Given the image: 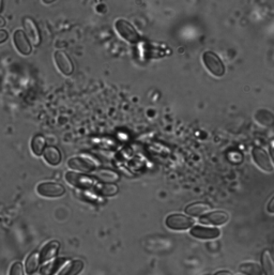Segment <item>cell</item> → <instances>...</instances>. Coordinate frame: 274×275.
Here are the masks:
<instances>
[{
    "mask_svg": "<svg viewBox=\"0 0 274 275\" xmlns=\"http://www.w3.org/2000/svg\"><path fill=\"white\" fill-rule=\"evenodd\" d=\"M202 61L208 71L216 78H222L225 74V65L215 53L205 52L202 55Z\"/></svg>",
    "mask_w": 274,
    "mask_h": 275,
    "instance_id": "6da1fadb",
    "label": "cell"
},
{
    "mask_svg": "<svg viewBox=\"0 0 274 275\" xmlns=\"http://www.w3.org/2000/svg\"><path fill=\"white\" fill-rule=\"evenodd\" d=\"M115 28L120 35V37L130 43H138L139 42V35L137 34L134 27L131 25L128 20H118L115 23Z\"/></svg>",
    "mask_w": 274,
    "mask_h": 275,
    "instance_id": "7a4b0ae2",
    "label": "cell"
},
{
    "mask_svg": "<svg viewBox=\"0 0 274 275\" xmlns=\"http://www.w3.org/2000/svg\"><path fill=\"white\" fill-rule=\"evenodd\" d=\"M166 226L173 230H185L193 226L194 221L183 214L175 213L166 217Z\"/></svg>",
    "mask_w": 274,
    "mask_h": 275,
    "instance_id": "3957f363",
    "label": "cell"
},
{
    "mask_svg": "<svg viewBox=\"0 0 274 275\" xmlns=\"http://www.w3.org/2000/svg\"><path fill=\"white\" fill-rule=\"evenodd\" d=\"M38 194L47 197V198H56L64 195L65 189L62 184L56 182H43L38 185L37 188Z\"/></svg>",
    "mask_w": 274,
    "mask_h": 275,
    "instance_id": "277c9868",
    "label": "cell"
},
{
    "mask_svg": "<svg viewBox=\"0 0 274 275\" xmlns=\"http://www.w3.org/2000/svg\"><path fill=\"white\" fill-rule=\"evenodd\" d=\"M68 166L78 173H92L97 168V165L89 157H75L68 161Z\"/></svg>",
    "mask_w": 274,
    "mask_h": 275,
    "instance_id": "5b68a950",
    "label": "cell"
},
{
    "mask_svg": "<svg viewBox=\"0 0 274 275\" xmlns=\"http://www.w3.org/2000/svg\"><path fill=\"white\" fill-rule=\"evenodd\" d=\"M23 26L25 30L24 34L27 37V39L32 43V45L39 46L41 43V35L36 21L31 18H24Z\"/></svg>",
    "mask_w": 274,
    "mask_h": 275,
    "instance_id": "8992f818",
    "label": "cell"
},
{
    "mask_svg": "<svg viewBox=\"0 0 274 275\" xmlns=\"http://www.w3.org/2000/svg\"><path fill=\"white\" fill-rule=\"evenodd\" d=\"M252 156H253L254 162L260 169L267 173L273 172L272 159L264 149H261V148H254L253 151H252Z\"/></svg>",
    "mask_w": 274,
    "mask_h": 275,
    "instance_id": "52a82bcc",
    "label": "cell"
},
{
    "mask_svg": "<svg viewBox=\"0 0 274 275\" xmlns=\"http://www.w3.org/2000/svg\"><path fill=\"white\" fill-rule=\"evenodd\" d=\"M65 180H67L71 185L78 189H89L93 185V180L88 177V176L73 172H69L65 174Z\"/></svg>",
    "mask_w": 274,
    "mask_h": 275,
    "instance_id": "ba28073f",
    "label": "cell"
},
{
    "mask_svg": "<svg viewBox=\"0 0 274 275\" xmlns=\"http://www.w3.org/2000/svg\"><path fill=\"white\" fill-rule=\"evenodd\" d=\"M55 61H56L57 67L62 74L69 76L73 73L74 64L67 53L62 51H57L55 53Z\"/></svg>",
    "mask_w": 274,
    "mask_h": 275,
    "instance_id": "9c48e42d",
    "label": "cell"
},
{
    "mask_svg": "<svg viewBox=\"0 0 274 275\" xmlns=\"http://www.w3.org/2000/svg\"><path fill=\"white\" fill-rule=\"evenodd\" d=\"M191 235L197 239L210 240V239L217 238V236L221 235V232L217 228L195 226L191 229Z\"/></svg>",
    "mask_w": 274,
    "mask_h": 275,
    "instance_id": "30bf717a",
    "label": "cell"
},
{
    "mask_svg": "<svg viewBox=\"0 0 274 275\" xmlns=\"http://www.w3.org/2000/svg\"><path fill=\"white\" fill-rule=\"evenodd\" d=\"M14 44L18 51L23 55H30L32 52V47L30 45L29 40L27 39L23 30H16L13 36Z\"/></svg>",
    "mask_w": 274,
    "mask_h": 275,
    "instance_id": "8fae6325",
    "label": "cell"
},
{
    "mask_svg": "<svg viewBox=\"0 0 274 275\" xmlns=\"http://www.w3.org/2000/svg\"><path fill=\"white\" fill-rule=\"evenodd\" d=\"M229 216L225 211H213L200 218V222L209 225H224L228 222Z\"/></svg>",
    "mask_w": 274,
    "mask_h": 275,
    "instance_id": "7c38bea8",
    "label": "cell"
},
{
    "mask_svg": "<svg viewBox=\"0 0 274 275\" xmlns=\"http://www.w3.org/2000/svg\"><path fill=\"white\" fill-rule=\"evenodd\" d=\"M60 249L58 241H51L43 247L40 253V262H47L57 256Z\"/></svg>",
    "mask_w": 274,
    "mask_h": 275,
    "instance_id": "4fadbf2b",
    "label": "cell"
},
{
    "mask_svg": "<svg viewBox=\"0 0 274 275\" xmlns=\"http://www.w3.org/2000/svg\"><path fill=\"white\" fill-rule=\"evenodd\" d=\"M93 176L98 181H101L103 183H114L117 182L120 179V176L111 169H100V170H95L93 172Z\"/></svg>",
    "mask_w": 274,
    "mask_h": 275,
    "instance_id": "5bb4252c",
    "label": "cell"
},
{
    "mask_svg": "<svg viewBox=\"0 0 274 275\" xmlns=\"http://www.w3.org/2000/svg\"><path fill=\"white\" fill-rule=\"evenodd\" d=\"M43 157H44L45 161L49 165H53V166H57V165H59L62 159L61 152L59 151L58 148L54 147V146L45 147L44 151H43Z\"/></svg>",
    "mask_w": 274,
    "mask_h": 275,
    "instance_id": "9a60e30c",
    "label": "cell"
},
{
    "mask_svg": "<svg viewBox=\"0 0 274 275\" xmlns=\"http://www.w3.org/2000/svg\"><path fill=\"white\" fill-rule=\"evenodd\" d=\"M211 210V206L205 202H194L185 208V213L191 216H202Z\"/></svg>",
    "mask_w": 274,
    "mask_h": 275,
    "instance_id": "2e32d148",
    "label": "cell"
},
{
    "mask_svg": "<svg viewBox=\"0 0 274 275\" xmlns=\"http://www.w3.org/2000/svg\"><path fill=\"white\" fill-rule=\"evenodd\" d=\"M261 270L266 275H274V262L272 254L269 250L262 252L261 255Z\"/></svg>",
    "mask_w": 274,
    "mask_h": 275,
    "instance_id": "e0dca14e",
    "label": "cell"
},
{
    "mask_svg": "<svg viewBox=\"0 0 274 275\" xmlns=\"http://www.w3.org/2000/svg\"><path fill=\"white\" fill-rule=\"evenodd\" d=\"M84 269V262L81 260H72L65 266L58 275H78Z\"/></svg>",
    "mask_w": 274,
    "mask_h": 275,
    "instance_id": "ac0fdd59",
    "label": "cell"
},
{
    "mask_svg": "<svg viewBox=\"0 0 274 275\" xmlns=\"http://www.w3.org/2000/svg\"><path fill=\"white\" fill-rule=\"evenodd\" d=\"M40 266V254L38 252H34L27 257L26 259V263H25V268H26V272L28 273L29 275L34 274L38 268Z\"/></svg>",
    "mask_w": 274,
    "mask_h": 275,
    "instance_id": "d6986e66",
    "label": "cell"
},
{
    "mask_svg": "<svg viewBox=\"0 0 274 275\" xmlns=\"http://www.w3.org/2000/svg\"><path fill=\"white\" fill-rule=\"evenodd\" d=\"M45 147H46V140H45V137L43 135L38 134L34 137V138H32L31 149L36 156L43 155V151H44Z\"/></svg>",
    "mask_w": 274,
    "mask_h": 275,
    "instance_id": "ffe728a7",
    "label": "cell"
},
{
    "mask_svg": "<svg viewBox=\"0 0 274 275\" xmlns=\"http://www.w3.org/2000/svg\"><path fill=\"white\" fill-rule=\"evenodd\" d=\"M239 271L245 275H262L261 267L255 262H245L240 265Z\"/></svg>",
    "mask_w": 274,
    "mask_h": 275,
    "instance_id": "44dd1931",
    "label": "cell"
},
{
    "mask_svg": "<svg viewBox=\"0 0 274 275\" xmlns=\"http://www.w3.org/2000/svg\"><path fill=\"white\" fill-rule=\"evenodd\" d=\"M118 186L114 183H102L98 184L97 191L103 196H114L118 193Z\"/></svg>",
    "mask_w": 274,
    "mask_h": 275,
    "instance_id": "7402d4cb",
    "label": "cell"
},
{
    "mask_svg": "<svg viewBox=\"0 0 274 275\" xmlns=\"http://www.w3.org/2000/svg\"><path fill=\"white\" fill-rule=\"evenodd\" d=\"M65 261L64 258H61V259H57L48 265L42 267L41 269V273L42 275H53L55 272L58 271V269L63 265V262Z\"/></svg>",
    "mask_w": 274,
    "mask_h": 275,
    "instance_id": "603a6c76",
    "label": "cell"
},
{
    "mask_svg": "<svg viewBox=\"0 0 274 275\" xmlns=\"http://www.w3.org/2000/svg\"><path fill=\"white\" fill-rule=\"evenodd\" d=\"M9 275H24V267L21 265V262H14L13 265L11 266Z\"/></svg>",
    "mask_w": 274,
    "mask_h": 275,
    "instance_id": "cb8c5ba5",
    "label": "cell"
},
{
    "mask_svg": "<svg viewBox=\"0 0 274 275\" xmlns=\"http://www.w3.org/2000/svg\"><path fill=\"white\" fill-rule=\"evenodd\" d=\"M8 38H9V35H8L7 31H5V30H0V44L7 41Z\"/></svg>",
    "mask_w": 274,
    "mask_h": 275,
    "instance_id": "d4e9b609",
    "label": "cell"
},
{
    "mask_svg": "<svg viewBox=\"0 0 274 275\" xmlns=\"http://www.w3.org/2000/svg\"><path fill=\"white\" fill-rule=\"evenodd\" d=\"M273 202H274V199H273V197L270 199V202H269V205H268V211H269L270 213H273Z\"/></svg>",
    "mask_w": 274,
    "mask_h": 275,
    "instance_id": "484cf974",
    "label": "cell"
},
{
    "mask_svg": "<svg viewBox=\"0 0 274 275\" xmlns=\"http://www.w3.org/2000/svg\"><path fill=\"white\" fill-rule=\"evenodd\" d=\"M215 275H232V273L228 271H218Z\"/></svg>",
    "mask_w": 274,
    "mask_h": 275,
    "instance_id": "4316f807",
    "label": "cell"
},
{
    "mask_svg": "<svg viewBox=\"0 0 274 275\" xmlns=\"http://www.w3.org/2000/svg\"><path fill=\"white\" fill-rule=\"evenodd\" d=\"M4 25H5V20L3 18H1V16H0V28H1V27H3Z\"/></svg>",
    "mask_w": 274,
    "mask_h": 275,
    "instance_id": "83f0119b",
    "label": "cell"
},
{
    "mask_svg": "<svg viewBox=\"0 0 274 275\" xmlns=\"http://www.w3.org/2000/svg\"><path fill=\"white\" fill-rule=\"evenodd\" d=\"M2 5H3V1L0 0V12H1V9H2Z\"/></svg>",
    "mask_w": 274,
    "mask_h": 275,
    "instance_id": "f1b7e54d",
    "label": "cell"
},
{
    "mask_svg": "<svg viewBox=\"0 0 274 275\" xmlns=\"http://www.w3.org/2000/svg\"><path fill=\"white\" fill-rule=\"evenodd\" d=\"M32 275H42V274H38V273H34Z\"/></svg>",
    "mask_w": 274,
    "mask_h": 275,
    "instance_id": "f546056e",
    "label": "cell"
}]
</instances>
